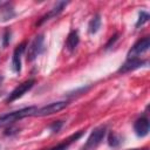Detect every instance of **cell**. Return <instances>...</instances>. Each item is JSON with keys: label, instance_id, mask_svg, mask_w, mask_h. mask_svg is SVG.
<instances>
[{"label": "cell", "instance_id": "13", "mask_svg": "<svg viewBox=\"0 0 150 150\" xmlns=\"http://www.w3.org/2000/svg\"><path fill=\"white\" fill-rule=\"evenodd\" d=\"M100 27H101V15L100 14H95L90 19V21L88 23V32H89V34L97 33Z\"/></svg>", "mask_w": 150, "mask_h": 150}, {"label": "cell", "instance_id": "6", "mask_svg": "<svg viewBox=\"0 0 150 150\" xmlns=\"http://www.w3.org/2000/svg\"><path fill=\"white\" fill-rule=\"evenodd\" d=\"M150 47V39L148 36L138 40L132 47L131 49L128 52V59L130 57H138V55L145 53Z\"/></svg>", "mask_w": 150, "mask_h": 150}, {"label": "cell", "instance_id": "19", "mask_svg": "<svg viewBox=\"0 0 150 150\" xmlns=\"http://www.w3.org/2000/svg\"><path fill=\"white\" fill-rule=\"evenodd\" d=\"M118 36H120V34L118 33H116V34H114L111 38H110V40L107 42V45H105V49H109L111 46H114V43L118 40Z\"/></svg>", "mask_w": 150, "mask_h": 150}, {"label": "cell", "instance_id": "8", "mask_svg": "<svg viewBox=\"0 0 150 150\" xmlns=\"http://www.w3.org/2000/svg\"><path fill=\"white\" fill-rule=\"evenodd\" d=\"M67 5H68L67 1H59V2H56V4L54 5V7H53L47 14H45V15L36 22V26H40V25H42L43 22H46V21H48V20L54 19L55 16H57V15L63 11V8H64Z\"/></svg>", "mask_w": 150, "mask_h": 150}, {"label": "cell", "instance_id": "9", "mask_svg": "<svg viewBox=\"0 0 150 150\" xmlns=\"http://www.w3.org/2000/svg\"><path fill=\"white\" fill-rule=\"evenodd\" d=\"M146 62L144 60H141L139 57H130L128 59L120 68H118V73H122V74H125V73H129V71H132L139 67H142L143 64H145Z\"/></svg>", "mask_w": 150, "mask_h": 150}, {"label": "cell", "instance_id": "11", "mask_svg": "<svg viewBox=\"0 0 150 150\" xmlns=\"http://www.w3.org/2000/svg\"><path fill=\"white\" fill-rule=\"evenodd\" d=\"M82 134H83V131L82 130H80V131H77V132H75V134H73V135H70L69 137H67L66 139H63L61 143H59L57 145H54V146H52V148H49V149H46V150H68V148L75 142V141H77L81 136H82Z\"/></svg>", "mask_w": 150, "mask_h": 150}, {"label": "cell", "instance_id": "2", "mask_svg": "<svg viewBox=\"0 0 150 150\" xmlns=\"http://www.w3.org/2000/svg\"><path fill=\"white\" fill-rule=\"evenodd\" d=\"M107 134V127L105 125H100V127H96L91 132L90 135L88 136L86 143L82 145L81 150H94L104 138Z\"/></svg>", "mask_w": 150, "mask_h": 150}, {"label": "cell", "instance_id": "7", "mask_svg": "<svg viewBox=\"0 0 150 150\" xmlns=\"http://www.w3.org/2000/svg\"><path fill=\"white\" fill-rule=\"evenodd\" d=\"M149 129H150V124L146 116H142L137 118L134 123V131L138 137H145L149 134Z\"/></svg>", "mask_w": 150, "mask_h": 150}, {"label": "cell", "instance_id": "18", "mask_svg": "<svg viewBox=\"0 0 150 150\" xmlns=\"http://www.w3.org/2000/svg\"><path fill=\"white\" fill-rule=\"evenodd\" d=\"M9 39H11V30L9 29H6L5 33H4V36H2V46L6 47L9 42Z\"/></svg>", "mask_w": 150, "mask_h": 150}, {"label": "cell", "instance_id": "10", "mask_svg": "<svg viewBox=\"0 0 150 150\" xmlns=\"http://www.w3.org/2000/svg\"><path fill=\"white\" fill-rule=\"evenodd\" d=\"M25 46H26L25 43H21L13 52V56H12V69L15 73H20V70H21V56H22V54H23V52L26 49Z\"/></svg>", "mask_w": 150, "mask_h": 150}, {"label": "cell", "instance_id": "5", "mask_svg": "<svg viewBox=\"0 0 150 150\" xmlns=\"http://www.w3.org/2000/svg\"><path fill=\"white\" fill-rule=\"evenodd\" d=\"M34 83H35V81L33 80V79H30V80H27V81H25V82H22L21 84H19L9 95H8V97H7V100H6V102H13V101H15V100H18V98H20L21 96H23V94L25 93H27L28 90H30L32 88H33V86H34Z\"/></svg>", "mask_w": 150, "mask_h": 150}, {"label": "cell", "instance_id": "15", "mask_svg": "<svg viewBox=\"0 0 150 150\" xmlns=\"http://www.w3.org/2000/svg\"><path fill=\"white\" fill-rule=\"evenodd\" d=\"M149 14L146 13V12H144V11H142V12H139V14H138V20H137V22H136V28H138L139 26H143L145 22H148L149 21Z\"/></svg>", "mask_w": 150, "mask_h": 150}, {"label": "cell", "instance_id": "17", "mask_svg": "<svg viewBox=\"0 0 150 150\" xmlns=\"http://www.w3.org/2000/svg\"><path fill=\"white\" fill-rule=\"evenodd\" d=\"M63 125V122L62 121H56V122H53L50 125H49V129L52 130V132H57Z\"/></svg>", "mask_w": 150, "mask_h": 150}, {"label": "cell", "instance_id": "14", "mask_svg": "<svg viewBox=\"0 0 150 150\" xmlns=\"http://www.w3.org/2000/svg\"><path fill=\"white\" fill-rule=\"evenodd\" d=\"M121 143H122V138L117 134H115V132L111 131L109 134V136H108V144H109V146L117 148V146L121 145Z\"/></svg>", "mask_w": 150, "mask_h": 150}, {"label": "cell", "instance_id": "16", "mask_svg": "<svg viewBox=\"0 0 150 150\" xmlns=\"http://www.w3.org/2000/svg\"><path fill=\"white\" fill-rule=\"evenodd\" d=\"M15 15L14 11L12 8H5L1 13V20L2 21H7V20H11L13 16Z\"/></svg>", "mask_w": 150, "mask_h": 150}, {"label": "cell", "instance_id": "12", "mask_svg": "<svg viewBox=\"0 0 150 150\" xmlns=\"http://www.w3.org/2000/svg\"><path fill=\"white\" fill-rule=\"evenodd\" d=\"M80 42V36H79V33L77 30H71L68 36H67V40H66V48L69 50V52H73L75 50V48L77 47Z\"/></svg>", "mask_w": 150, "mask_h": 150}, {"label": "cell", "instance_id": "20", "mask_svg": "<svg viewBox=\"0 0 150 150\" xmlns=\"http://www.w3.org/2000/svg\"><path fill=\"white\" fill-rule=\"evenodd\" d=\"M131 150H145V149H131Z\"/></svg>", "mask_w": 150, "mask_h": 150}, {"label": "cell", "instance_id": "1", "mask_svg": "<svg viewBox=\"0 0 150 150\" xmlns=\"http://www.w3.org/2000/svg\"><path fill=\"white\" fill-rule=\"evenodd\" d=\"M36 109H38V107L30 105V107H26V108H22V109L1 115L0 116V128L6 127V125H11V124H13L14 122H16L21 118H25V117H28V116H34Z\"/></svg>", "mask_w": 150, "mask_h": 150}, {"label": "cell", "instance_id": "3", "mask_svg": "<svg viewBox=\"0 0 150 150\" xmlns=\"http://www.w3.org/2000/svg\"><path fill=\"white\" fill-rule=\"evenodd\" d=\"M68 105L67 101H57V102H52L47 105H43L41 108H38L34 116L35 117H43V116H49L53 115L55 112L61 111L62 109H64Z\"/></svg>", "mask_w": 150, "mask_h": 150}, {"label": "cell", "instance_id": "4", "mask_svg": "<svg viewBox=\"0 0 150 150\" xmlns=\"http://www.w3.org/2000/svg\"><path fill=\"white\" fill-rule=\"evenodd\" d=\"M43 45H45V38L43 35H36L34 40L30 42L27 52V60L29 62L34 61L42 52H43Z\"/></svg>", "mask_w": 150, "mask_h": 150}]
</instances>
